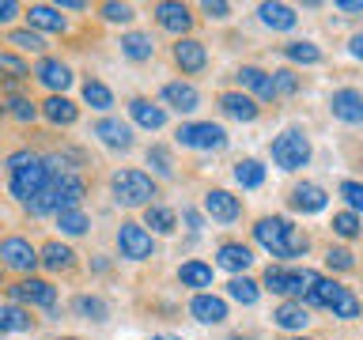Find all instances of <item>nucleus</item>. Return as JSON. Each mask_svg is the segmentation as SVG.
I'll list each match as a JSON object with an SVG mask.
<instances>
[{
    "label": "nucleus",
    "instance_id": "nucleus-1",
    "mask_svg": "<svg viewBox=\"0 0 363 340\" xmlns=\"http://www.w3.org/2000/svg\"><path fill=\"white\" fill-rule=\"evenodd\" d=\"M254 238L272 257H303L306 246H311V238H306L291 220H284V215H261L254 223Z\"/></svg>",
    "mask_w": 363,
    "mask_h": 340
},
{
    "label": "nucleus",
    "instance_id": "nucleus-2",
    "mask_svg": "<svg viewBox=\"0 0 363 340\" xmlns=\"http://www.w3.org/2000/svg\"><path fill=\"white\" fill-rule=\"evenodd\" d=\"M8 189L19 204H30L38 193L53 181V174L45 170V159L34 152H11L8 155Z\"/></svg>",
    "mask_w": 363,
    "mask_h": 340
},
{
    "label": "nucleus",
    "instance_id": "nucleus-3",
    "mask_svg": "<svg viewBox=\"0 0 363 340\" xmlns=\"http://www.w3.org/2000/svg\"><path fill=\"white\" fill-rule=\"evenodd\" d=\"M87 197V186H84V178H76V174H57L50 186H45L38 197H34L27 204V212L30 215H61L68 208H79V200Z\"/></svg>",
    "mask_w": 363,
    "mask_h": 340
},
{
    "label": "nucleus",
    "instance_id": "nucleus-4",
    "mask_svg": "<svg viewBox=\"0 0 363 340\" xmlns=\"http://www.w3.org/2000/svg\"><path fill=\"white\" fill-rule=\"evenodd\" d=\"M110 189H113V200L125 204V208H136V204H152L155 197V181L144 174V170H118L110 178Z\"/></svg>",
    "mask_w": 363,
    "mask_h": 340
},
{
    "label": "nucleus",
    "instance_id": "nucleus-5",
    "mask_svg": "<svg viewBox=\"0 0 363 340\" xmlns=\"http://www.w3.org/2000/svg\"><path fill=\"white\" fill-rule=\"evenodd\" d=\"M272 163L280 170H299L311 163V140H306L303 129H284L277 140H272Z\"/></svg>",
    "mask_w": 363,
    "mask_h": 340
},
{
    "label": "nucleus",
    "instance_id": "nucleus-6",
    "mask_svg": "<svg viewBox=\"0 0 363 340\" xmlns=\"http://www.w3.org/2000/svg\"><path fill=\"white\" fill-rule=\"evenodd\" d=\"M261 283H265V291H272V295H295V299H303V295L318 283V272H311V268H272L269 265Z\"/></svg>",
    "mask_w": 363,
    "mask_h": 340
},
{
    "label": "nucleus",
    "instance_id": "nucleus-7",
    "mask_svg": "<svg viewBox=\"0 0 363 340\" xmlns=\"http://www.w3.org/2000/svg\"><path fill=\"white\" fill-rule=\"evenodd\" d=\"M174 140L182 147H197V152H220L227 144V132H223V125H212V121H186V125H178Z\"/></svg>",
    "mask_w": 363,
    "mask_h": 340
},
{
    "label": "nucleus",
    "instance_id": "nucleus-8",
    "mask_svg": "<svg viewBox=\"0 0 363 340\" xmlns=\"http://www.w3.org/2000/svg\"><path fill=\"white\" fill-rule=\"evenodd\" d=\"M0 265L16 268V272H34V265H42V261H38V249L27 238L11 234V238H0Z\"/></svg>",
    "mask_w": 363,
    "mask_h": 340
},
{
    "label": "nucleus",
    "instance_id": "nucleus-9",
    "mask_svg": "<svg viewBox=\"0 0 363 340\" xmlns=\"http://www.w3.org/2000/svg\"><path fill=\"white\" fill-rule=\"evenodd\" d=\"M152 234L144 231V223H121L118 227V254L129 257V261H147L152 257Z\"/></svg>",
    "mask_w": 363,
    "mask_h": 340
},
{
    "label": "nucleus",
    "instance_id": "nucleus-10",
    "mask_svg": "<svg viewBox=\"0 0 363 340\" xmlns=\"http://www.w3.org/2000/svg\"><path fill=\"white\" fill-rule=\"evenodd\" d=\"M8 295H11V302H30V306H53L57 302V288H53V283L50 280H34V276L11 283Z\"/></svg>",
    "mask_w": 363,
    "mask_h": 340
},
{
    "label": "nucleus",
    "instance_id": "nucleus-11",
    "mask_svg": "<svg viewBox=\"0 0 363 340\" xmlns=\"http://www.w3.org/2000/svg\"><path fill=\"white\" fill-rule=\"evenodd\" d=\"M329 110H333L337 121L345 125H363V91L356 87H340L329 95Z\"/></svg>",
    "mask_w": 363,
    "mask_h": 340
},
{
    "label": "nucleus",
    "instance_id": "nucleus-12",
    "mask_svg": "<svg viewBox=\"0 0 363 340\" xmlns=\"http://www.w3.org/2000/svg\"><path fill=\"white\" fill-rule=\"evenodd\" d=\"M91 132H95L106 147H113V152H129V147H133V125H125L118 118L95 121V129H91Z\"/></svg>",
    "mask_w": 363,
    "mask_h": 340
},
{
    "label": "nucleus",
    "instance_id": "nucleus-13",
    "mask_svg": "<svg viewBox=\"0 0 363 340\" xmlns=\"http://www.w3.org/2000/svg\"><path fill=\"white\" fill-rule=\"evenodd\" d=\"M174 64H178L186 76H197L201 68L208 64L204 42H197V38H178V42H174Z\"/></svg>",
    "mask_w": 363,
    "mask_h": 340
},
{
    "label": "nucleus",
    "instance_id": "nucleus-14",
    "mask_svg": "<svg viewBox=\"0 0 363 340\" xmlns=\"http://www.w3.org/2000/svg\"><path fill=\"white\" fill-rule=\"evenodd\" d=\"M155 23L170 34H186L193 27V11L186 4H174V0H163V4H155Z\"/></svg>",
    "mask_w": 363,
    "mask_h": 340
},
{
    "label": "nucleus",
    "instance_id": "nucleus-15",
    "mask_svg": "<svg viewBox=\"0 0 363 340\" xmlns=\"http://www.w3.org/2000/svg\"><path fill=\"white\" fill-rule=\"evenodd\" d=\"M238 87L254 91L261 102L277 98V84H272V72H265V68H257V64H242V68H238Z\"/></svg>",
    "mask_w": 363,
    "mask_h": 340
},
{
    "label": "nucleus",
    "instance_id": "nucleus-16",
    "mask_svg": "<svg viewBox=\"0 0 363 340\" xmlns=\"http://www.w3.org/2000/svg\"><path fill=\"white\" fill-rule=\"evenodd\" d=\"M189 314L197 317V322H204V325H220V322H227V302L220 299V295L201 291V295H193Z\"/></svg>",
    "mask_w": 363,
    "mask_h": 340
},
{
    "label": "nucleus",
    "instance_id": "nucleus-17",
    "mask_svg": "<svg viewBox=\"0 0 363 340\" xmlns=\"http://www.w3.org/2000/svg\"><path fill=\"white\" fill-rule=\"evenodd\" d=\"M34 76H38V84L50 87L53 95H61V91L72 84V68L61 64V61H53V57H42L38 68H34Z\"/></svg>",
    "mask_w": 363,
    "mask_h": 340
},
{
    "label": "nucleus",
    "instance_id": "nucleus-18",
    "mask_svg": "<svg viewBox=\"0 0 363 340\" xmlns=\"http://www.w3.org/2000/svg\"><path fill=\"white\" fill-rule=\"evenodd\" d=\"M204 212L220 223H235L238 212H242V204H238V197H231L227 189H212L208 197H204Z\"/></svg>",
    "mask_w": 363,
    "mask_h": 340
},
{
    "label": "nucleus",
    "instance_id": "nucleus-19",
    "mask_svg": "<svg viewBox=\"0 0 363 340\" xmlns=\"http://www.w3.org/2000/svg\"><path fill=\"white\" fill-rule=\"evenodd\" d=\"M288 200H291V208H295V212L314 215V212H322V208H325V200H329V197H325V189H322V186H314V181H299V186L291 189V197H288Z\"/></svg>",
    "mask_w": 363,
    "mask_h": 340
},
{
    "label": "nucleus",
    "instance_id": "nucleus-20",
    "mask_svg": "<svg viewBox=\"0 0 363 340\" xmlns=\"http://www.w3.org/2000/svg\"><path fill=\"white\" fill-rule=\"evenodd\" d=\"M27 23H30V30H50V34H65L68 30V23L61 16V8H50V4H30L27 8Z\"/></svg>",
    "mask_w": 363,
    "mask_h": 340
},
{
    "label": "nucleus",
    "instance_id": "nucleus-21",
    "mask_svg": "<svg viewBox=\"0 0 363 340\" xmlns=\"http://www.w3.org/2000/svg\"><path fill=\"white\" fill-rule=\"evenodd\" d=\"M220 110L227 113V118H235V121H254L261 113L257 102L250 95H242V91H223V95H220Z\"/></svg>",
    "mask_w": 363,
    "mask_h": 340
},
{
    "label": "nucleus",
    "instance_id": "nucleus-22",
    "mask_svg": "<svg viewBox=\"0 0 363 340\" xmlns=\"http://www.w3.org/2000/svg\"><path fill=\"white\" fill-rule=\"evenodd\" d=\"M272 322L280 329H291V333H303V329L311 325V310H306L299 299H291V302H280L277 310H272Z\"/></svg>",
    "mask_w": 363,
    "mask_h": 340
},
{
    "label": "nucleus",
    "instance_id": "nucleus-23",
    "mask_svg": "<svg viewBox=\"0 0 363 340\" xmlns=\"http://www.w3.org/2000/svg\"><path fill=\"white\" fill-rule=\"evenodd\" d=\"M216 265L227 268V272H246L254 265V249L242 246V242H223L220 254H216Z\"/></svg>",
    "mask_w": 363,
    "mask_h": 340
},
{
    "label": "nucleus",
    "instance_id": "nucleus-24",
    "mask_svg": "<svg viewBox=\"0 0 363 340\" xmlns=\"http://www.w3.org/2000/svg\"><path fill=\"white\" fill-rule=\"evenodd\" d=\"M38 110H42V118H45V121H53V125H72V121H76V113H79V110H76V102H72V98H65V95H50Z\"/></svg>",
    "mask_w": 363,
    "mask_h": 340
},
{
    "label": "nucleus",
    "instance_id": "nucleus-25",
    "mask_svg": "<svg viewBox=\"0 0 363 340\" xmlns=\"http://www.w3.org/2000/svg\"><path fill=\"white\" fill-rule=\"evenodd\" d=\"M38 261H42L50 272H65V268L76 265V254H72L65 242H45V246L38 249Z\"/></svg>",
    "mask_w": 363,
    "mask_h": 340
},
{
    "label": "nucleus",
    "instance_id": "nucleus-26",
    "mask_svg": "<svg viewBox=\"0 0 363 340\" xmlns=\"http://www.w3.org/2000/svg\"><path fill=\"white\" fill-rule=\"evenodd\" d=\"M163 102H170V106L182 110V113H189V110L201 106V95H197L193 84H167L163 87Z\"/></svg>",
    "mask_w": 363,
    "mask_h": 340
},
{
    "label": "nucleus",
    "instance_id": "nucleus-27",
    "mask_svg": "<svg viewBox=\"0 0 363 340\" xmlns=\"http://www.w3.org/2000/svg\"><path fill=\"white\" fill-rule=\"evenodd\" d=\"M129 113H133V121L140 125V129H152V132L167 125V113L159 110V106H152L147 98H133V102H129Z\"/></svg>",
    "mask_w": 363,
    "mask_h": 340
},
{
    "label": "nucleus",
    "instance_id": "nucleus-28",
    "mask_svg": "<svg viewBox=\"0 0 363 340\" xmlns=\"http://www.w3.org/2000/svg\"><path fill=\"white\" fill-rule=\"evenodd\" d=\"M257 16H261V23H265V27H272V30H291L295 23H299L295 8H288V4H261Z\"/></svg>",
    "mask_w": 363,
    "mask_h": 340
},
{
    "label": "nucleus",
    "instance_id": "nucleus-29",
    "mask_svg": "<svg viewBox=\"0 0 363 340\" xmlns=\"http://www.w3.org/2000/svg\"><path fill=\"white\" fill-rule=\"evenodd\" d=\"M27 329H34L30 310H23L19 302L0 306V333H27Z\"/></svg>",
    "mask_w": 363,
    "mask_h": 340
},
{
    "label": "nucleus",
    "instance_id": "nucleus-30",
    "mask_svg": "<svg viewBox=\"0 0 363 340\" xmlns=\"http://www.w3.org/2000/svg\"><path fill=\"white\" fill-rule=\"evenodd\" d=\"M121 53L129 57V61H152V53H155V42H152V34L129 30V34L121 38Z\"/></svg>",
    "mask_w": 363,
    "mask_h": 340
},
{
    "label": "nucleus",
    "instance_id": "nucleus-31",
    "mask_svg": "<svg viewBox=\"0 0 363 340\" xmlns=\"http://www.w3.org/2000/svg\"><path fill=\"white\" fill-rule=\"evenodd\" d=\"M178 280H182V288H212V265H204V261H186V265L178 268Z\"/></svg>",
    "mask_w": 363,
    "mask_h": 340
},
{
    "label": "nucleus",
    "instance_id": "nucleus-32",
    "mask_svg": "<svg viewBox=\"0 0 363 340\" xmlns=\"http://www.w3.org/2000/svg\"><path fill=\"white\" fill-rule=\"evenodd\" d=\"M144 227H152V231H159V234H170L178 227V215L170 208H163V204H147L144 208Z\"/></svg>",
    "mask_w": 363,
    "mask_h": 340
},
{
    "label": "nucleus",
    "instance_id": "nucleus-33",
    "mask_svg": "<svg viewBox=\"0 0 363 340\" xmlns=\"http://www.w3.org/2000/svg\"><path fill=\"white\" fill-rule=\"evenodd\" d=\"M329 310H333V317H340V322H352V317H359L363 306H359V299H356V291L340 283V291H337V299L329 302Z\"/></svg>",
    "mask_w": 363,
    "mask_h": 340
},
{
    "label": "nucleus",
    "instance_id": "nucleus-34",
    "mask_svg": "<svg viewBox=\"0 0 363 340\" xmlns=\"http://www.w3.org/2000/svg\"><path fill=\"white\" fill-rule=\"evenodd\" d=\"M337 291H340V283H337V280H322V276H318V283L303 295L299 302L306 306V310H311V306H329V302L337 299Z\"/></svg>",
    "mask_w": 363,
    "mask_h": 340
},
{
    "label": "nucleus",
    "instance_id": "nucleus-35",
    "mask_svg": "<svg viewBox=\"0 0 363 340\" xmlns=\"http://www.w3.org/2000/svg\"><path fill=\"white\" fill-rule=\"evenodd\" d=\"M235 181L242 189H257L261 181H265V166H261L257 159H242V163H235Z\"/></svg>",
    "mask_w": 363,
    "mask_h": 340
},
{
    "label": "nucleus",
    "instance_id": "nucleus-36",
    "mask_svg": "<svg viewBox=\"0 0 363 340\" xmlns=\"http://www.w3.org/2000/svg\"><path fill=\"white\" fill-rule=\"evenodd\" d=\"M284 57L295 61V64H318L322 61V50H318L314 42H288L284 45Z\"/></svg>",
    "mask_w": 363,
    "mask_h": 340
},
{
    "label": "nucleus",
    "instance_id": "nucleus-37",
    "mask_svg": "<svg viewBox=\"0 0 363 340\" xmlns=\"http://www.w3.org/2000/svg\"><path fill=\"white\" fill-rule=\"evenodd\" d=\"M84 102L95 106V110H110L113 106V91L106 84H99V79H87L84 84Z\"/></svg>",
    "mask_w": 363,
    "mask_h": 340
},
{
    "label": "nucleus",
    "instance_id": "nucleus-38",
    "mask_svg": "<svg viewBox=\"0 0 363 340\" xmlns=\"http://www.w3.org/2000/svg\"><path fill=\"white\" fill-rule=\"evenodd\" d=\"M227 295H231L235 302H242V306H254L257 295H261V288H257L254 280H246V276H235L231 283H227Z\"/></svg>",
    "mask_w": 363,
    "mask_h": 340
},
{
    "label": "nucleus",
    "instance_id": "nucleus-39",
    "mask_svg": "<svg viewBox=\"0 0 363 340\" xmlns=\"http://www.w3.org/2000/svg\"><path fill=\"white\" fill-rule=\"evenodd\" d=\"M57 227H61V234H72V238H76V234H84L87 227H91V220H87L79 208H68V212L57 215Z\"/></svg>",
    "mask_w": 363,
    "mask_h": 340
},
{
    "label": "nucleus",
    "instance_id": "nucleus-40",
    "mask_svg": "<svg viewBox=\"0 0 363 340\" xmlns=\"http://www.w3.org/2000/svg\"><path fill=\"white\" fill-rule=\"evenodd\" d=\"M0 76H4V79H27L30 68H27V61H23V57H16V53H0Z\"/></svg>",
    "mask_w": 363,
    "mask_h": 340
},
{
    "label": "nucleus",
    "instance_id": "nucleus-41",
    "mask_svg": "<svg viewBox=\"0 0 363 340\" xmlns=\"http://www.w3.org/2000/svg\"><path fill=\"white\" fill-rule=\"evenodd\" d=\"M8 42L19 45V50H30V53H42V50H45V38H42L38 30H11Z\"/></svg>",
    "mask_w": 363,
    "mask_h": 340
},
{
    "label": "nucleus",
    "instance_id": "nucleus-42",
    "mask_svg": "<svg viewBox=\"0 0 363 340\" xmlns=\"http://www.w3.org/2000/svg\"><path fill=\"white\" fill-rule=\"evenodd\" d=\"M76 310L84 314V317H91V322H102V317H106V302H102L99 295H79Z\"/></svg>",
    "mask_w": 363,
    "mask_h": 340
},
{
    "label": "nucleus",
    "instance_id": "nucleus-43",
    "mask_svg": "<svg viewBox=\"0 0 363 340\" xmlns=\"http://www.w3.org/2000/svg\"><path fill=\"white\" fill-rule=\"evenodd\" d=\"M333 234L356 238V234H359V215H356V212H337V215H333Z\"/></svg>",
    "mask_w": 363,
    "mask_h": 340
},
{
    "label": "nucleus",
    "instance_id": "nucleus-44",
    "mask_svg": "<svg viewBox=\"0 0 363 340\" xmlns=\"http://www.w3.org/2000/svg\"><path fill=\"white\" fill-rule=\"evenodd\" d=\"M147 163H152L159 174H174V163H170V152L163 144H155V147H147Z\"/></svg>",
    "mask_w": 363,
    "mask_h": 340
},
{
    "label": "nucleus",
    "instance_id": "nucleus-45",
    "mask_svg": "<svg viewBox=\"0 0 363 340\" xmlns=\"http://www.w3.org/2000/svg\"><path fill=\"white\" fill-rule=\"evenodd\" d=\"M8 113H11L16 121H23V125H27V121H34V118H38V106H34L30 98H11Z\"/></svg>",
    "mask_w": 363,
    "mask_h": 340
},
{
    "label": "nucleus",
    "instance_id": "nucleus-46",
    "mask_svg": "<svg viewBox=\"0 0 363 340\" xmlns=\"http://www.w3.org/2000/svg\"><path fill=\"white\" fill-rule=\"evenodd\" d=\"M272 84H277V95H295V91H299V79H295L291 68H280V72H272Z\"/></svg>",
    "mask_w": 363,
    "mask_h": 340
},
{
    "label": "nucleus",
    "instance_id": "nucleus-47",
    "mask_svg": "<svg viewBox=\"0 0 363 340\" xmlns=\"http://www.w3.org/2000/svg\"><path fill=\"white\" fill-rule=\"evenodd\" d=\"M340 197L352 204V212H363V181H340Z\"/></svg>",
    "mask_w": 363,
    "mask_h": 340
},
{
    "label": "nucleus",
    "instance_id": "nucleus-48",
    "mask_svg": "<svg viewBox=\"0 0 363 340\" xmlns=\"http://www.w3.org/2000/svg\"><path fill=\"white\" fill-rule=\"evenodd\" d=\"M325 265L329 268H337V272H348L352 265H356V261H352V254H348V249H329V254H325Z\"/></svg>",
    "mask_w": 363,
    "mask_h": 340
},
{
    "label": "nucleus",
    "instance_id": "nucleus-49",
    "mask_svg": "<svg viewBox=\"0 0 363 340\" xmlns=\"http://www.w3.org/2000/svg\"><path fill=\"white\" fill-rule=\"evenodd\" d=\"M102 19H110V23H129V19H133V8H129V4H102Z\"/></svg>",
    "mask_w": 363,
    "mask_h": 340
},
{
    "label": "nucleus",
    "instance_id": "nucleus-50",
    "mask_svg": "<svg viewBox=\"0 0 363 340\" xmlns=\"http://www.w3.org/2000/svg\"><path fill=\"white\" fill-rule=\"evenodd\" d=\"M201 11H204L208 19H227V16H231V4H223V0H204Z\"/></svg>",
    "mask_w": 363,
    "mask_h": 340
},
{
    "label": "nucleus",
    "instance_id": "nucleus-51",
    "mask_svg": "<svg viewBox=\"0 0 363 340\" xmlns=\"http://www.w3.org/2000/svg\"><path fill=\"white\" fill-rule=\"evenodd\" d=\"M16 16H19V4H16V0H0V23H11Z\"/></svg>",
    "mask_w": 363,
    "mask_h": 340
},
{
    "label": "nucleus",
    "instance_id": "nucleus-52",
    "mask_svg": "<svg viewBox=\"0 0 363 340\" xmlns=\"http://www.w3.org/2000/svg\"><path fill=\"white\" fill-rule=\"evenodd\" d=\"M337 11H348V16H356V11H363V0H337Z\"/></svg>",
    "mask_w": 363,
    "mask_h": 340
},
{
    "label": "nucleus",
    "instance_id": "nucleus-53",
    "mask_svg": "<svg viewBox=\"0 0 363 340\" xmlns=\"http://www.w3.org/2000/svg\"><path fill=\"white\" fill-rule=\"evenodd\" d=\"M348 50H352V57H359V61H363V34H352Z\"/></svg>",
    "mask_w": 363,
    "mask_h": 340
},
{
    "label": "nucleus",
    "instance_id": "nucleus-54",
    "mask_svg": "<svg viewBox=\"0 0 363 340\" xmlns=\"http://www.w3.org/2000/svg\"><path fill=\"white\" fill-rule=\"evenodd\" d=\"M147 340H182V336H170V333H159V336H147Z\"/></svg>",
    "mask_w": 363,
    "mask_h": 340
},
{
    "label": "nucleus",
    "instance_id": "nucleus-55",
    "mask_svg": "<svg viewBox=\"0 0 363 340\" xmlns=\"http://www.w3.org/2000/svg\"><path fill=\"white\" fill-rule=\"evenodd\" d=\"M4 110H8V106H4V102H0V118H4Z\"/></svg>",
    "mask_w": 363,
    "mask_h": 340
},
{
    "label": "nucleus",
    "instance_id": "nucleus-56",
    "mask_svg": "<svg viewBox=\"0 0 363 340\" xmlns=\"http://www.w3.org/2000/svg\"><path fill=\"white\" fill-rule=\"evenodd\" d=\"M295 340H314V336H295Z\"/></svg>",
    "mask_w": 363,
    "mask_h": 340
},
{
    "label": "nucleus",
    "instance_id": "nucleus-57",
    "mask_svg": "<svg viewBox=\"0 0 363 340\" xmlns=\"http://www.w3.org/2000/svg\"><path fill=\"white\" fill-rule=\"evenodd\" d=\"M0 276H4V268H0Z\"/></svg>",
    "mask_w": 363,
    "mask_h": 340
},
{
    "label": "nucleus",
    "instance_id": "nucleus-58",
    "mask_svg": "<svg viewBox=\"0 0 363 340\" xmlns=\"http://www.w3.org/2000/svg\"><path fill=\"white\" fill-rule=\"evenodd\" d=\"M65 340H72V336H65Z\"/></svg>",
    "mask_w": 363,
    "mask_h": 340
}]
</instances>
